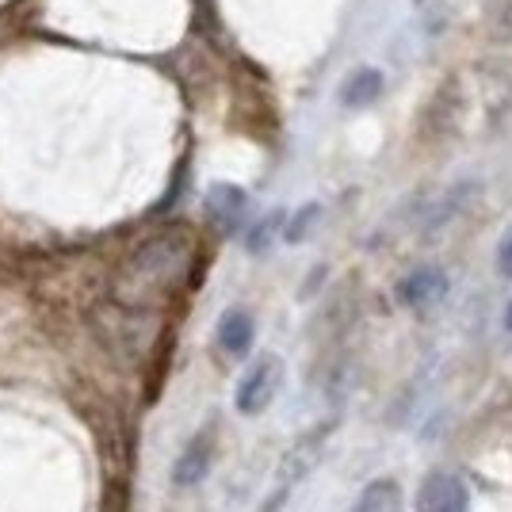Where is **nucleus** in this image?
<instances>
[{"instance_id":"obj_11","label":"nucleus","mask_w":512,"mask_h":512,"mask_svg":"<svg viewBox=\"0 0 512 512\" xmlns=\"http://www.w3.org/2000/svg\"><path fill=\"white\" fill-rule=\"evenodd\" d=\"M318 218H321L318 203H306V207H299V211L291 214V222L283 226V241H287V245H299V241H306Z\"/></svg>"},{"instance_id":"obj_9","label":"nucleus","mask_w":512,"mask_h":512,"mask_svg":"<svg viewBox=\"0 0 512 512\" xmlns=\"http://www.w3.org/2000/svg\"><path fill=\"white\" fill-rule=\"evenodd\" d=\"M207 207H211V214H218V218H230V222H234L237 214L245 211V192L234 188V184H218V188H211V195H207Z\"/></svg>"},{"instance_id":"obj_13","label":"nucleus","mask_w":512,"mask_h":512,"mask_svg":"<svg viewBox=\"0 0 512 512\" xmlns=\"http://www.w3.org/2000/svg\"><path fill=\"white\" fill-rule=\"evenodd\" d=\"M505 333H512V302L505 306Z\"/></svg>"},{"instance_id":"obj_7","label":"nucleus","mask_w":512,"mask_h":512,"mask_svg":"<svg viewBox=\"0 0 512 512\" xmlns=\"http://www.w3.org/2000/svg\"><path fill=\"white\" fill-rule=\"evenodd\" d=\"M253 337H256V325L245 310L222 314V321H218V344H222L230 356H245V352L253 348Z\"/></svg>"},{"instance_id":"obj_6","label":"nucleus","mask_w":512,"mask_h":512,"mask_svg":"<svg viewBox=\"0 0 512 512\" xmlns=\"http://www.w3.org/2000/svg\"><path fill=\"white\" fill-rule=\"evenodd\" d=\"M406 505V497H402V486L394 482V478H375V482H367L356 497V505L348 512H402Z\"/></svg>"},{"instance_id":"obj_10","label":"nucleus","mask_w":512,"mask_h":512,"mask_svg":"<svg viewBox=\"0 0 512 512\" xmlns=\"http://www.w3.org/2000/svg\"><path fill=\"white\" fill-rule=\"evenodd\" d=\"M276 234H283V211H272L268 218H260L253 230H249V237H245L249 253H268Z\"/></svg>"},{"instance_id":"obj_5","label":"nucleus","mask_w":512,"mask_h":512,"mask_svg":"<svg viewBox=\"0 0 512 512\" xmlns=\"http://www.w3.org/2000/svg\"><path fill=\"white\" fill-rule=\"evenodd\" d=\"M211 455H214L211 432H199L192 444L180 451V459H176V467H172V482H176L180 490L199 486V482L207 478V470H211Z\"/></svg>"},{"instance_id":"obj_2","label":"nucleus","mask_w":512,"mask_h":512,"mask_svg":"<svg viewBox=\"0 0 512 512\" xmlns=\"http://www.w3.org/2000/svg\"><path fill=\"white\" fill-rule=\"evenodd\" d=\"M279 383H283V360L279 356H260V360L245 371V379L237 383L234 406L241 417H256L272 406V398L279 394Z\"/></svg>"},{"instance_id":"obj_1","label":"nucleus","mask_w":512,"mask_h":512,"mask_svg":"<svg viewBox=\"0 0 512 512\" xmlns=\"http://www.w3.org/2000/svg\"><path fill=\"white\" fill-rule=\"evenodd\" d=\"M329 428H333V425H321V428H314V432H306L302 440H295V448H291L287 455H283V459H279L276 490H272V497H268L264 512H279V509H283V501L291 497V490L299 486V482L306 478V474H310V470L318 467L321 448H325V436H329Z\"/></svg>"},{"instance_id":"obj_12","label":"nucleus","mask_w":512,"mask_h":512,"mask_svg":"<svg viewBox=\"0 0 512 512\" xmlns=\"http://www.w3.org/2000/svg\"><path fill=\"white\" fill-rule=\"evenodd\" d=\"M497 272L512 279V234L505 237V241H501V249H497Z\"/></svg>"},{"instance_id":"obj_4","label":"nucleus","mask_w":512,"mask_h":512,"mask_svg":"<svg viewBox=\"0 0 512 512\" xmlns=\"http://www.w3.org/2000/svg\"><path fill=\"white\" fill-rule=\"evenodd\" d=\"M448 276L440 272V268H432V264H425V268H417V272H409L402 283H398V299H402V306H409V310H428V306H436L440 299H448Z\"/></svg>"},{"instance_id":"obj_8","label":"nucleus","mask_w":512,"mask_h":512,"mask_svg":"<svg viewBox=\"0 0 512 512\" xmlns=\"http://www.w3.org/2000/svg\"><path fill=\"white\" fill-rule=\"evenodd\" d=\"M379 92H383V73H379V69H356V73L344 81L341 100H344V107H367L379 100Z\"/></svg>"},{"instance_id":"obj_3","label":"nucleus","mask_w":512,"mask_h":512,"mask_svg":"<svg viewBox=\"0 0 512 512\" xmlns=\"http://www.w3.org/2000/svg\"><path fill=\"white\" fill-rule=\"evenodd\" d=\"M417 512H470L467 486L448 470L428 474L425 486H421V497H417Z\"/></svg>"}]
</instances>
